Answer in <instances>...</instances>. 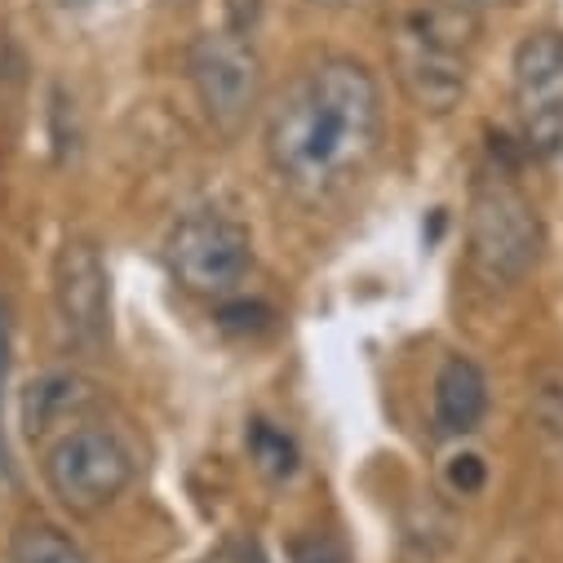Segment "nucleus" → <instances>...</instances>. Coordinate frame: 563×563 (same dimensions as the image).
<instances>
[{"label":"nucleus","mask_w":563,"mask_h":563,"mask_svg":"<svg viewBox=\"0 0 563 563\" xmlns=\"http://www.w3.org/2000/svg\"><path fill=\"white\" fill-rule=\"evenodd\" d=\"M377 76L346 54L307 67L266 115V165L279 187L307 205L351 191L382 152Z\"/></svg>","instance_id":"obj_1"},{"label":"nucleus","mask_w":563,"mask_h":563,"mask_svg":"<svg viewBox=\"0 0 563 563\" xmlns=\"http://www.w3.org/2000/svg\"><path fill=\"white\" fill-rule=\"evenodd\" d=\"M479 32V14L449 5V0H431L427 10H417L399 23L390 58L404 93L431 115H444L462 102L471 85V45Z\"/></svg>","instance_id":"obj_2"},{"label":"nucleus","mask_w":563,"mask_h":563,"mask_svg":"<svg viewBox=\"0 0 563 563\" xmlns=\"http://www.w3.org/2000/svg\"><path fill=\"white\" fill-rule=\"evenodd\" d=\"M545 249L537 205L506 178L484 174L466 209V257L484 289H515L537 271Z\"/></svg>","instance_id":"obj_3"},{"label":"nucleus","mask_w":563,"mask_h":563,"mask_svg":"<svg viewBox=\"0 0 563 563\" xmlns=\"http://www.w3.org/2000/svg\"><path fill=\"white\" fill-rule=\"evenodd\" d=\"M41 475L58 506H67L71 515H98L133 484L137 457L107 421L93 417L45 444Z\"/></svg>","instance_id":"obj_4"},{"label":"nucleus","mask_w":563,"mask_h":563,"mask_svg":"<svg viewBox=\"0 0 563 563\" xmlns=\"http://www.w3.org/2000/svg\"><path fill=\"white\" fill-rule=\"evenodd\" d=\"M165 266L183 294L222 302L240 294V285L253 271V235L231 213L196 209L174 222L165 240Z\"/></svg>","instance_id":"obj_5"},{"label":"nucleus","mask_w":563,"mask_h":563,"mask_svg":"<svg viewBox=\"0 0 563 563\" xmlns=\"http://www.w3.org/2000/svg\"><path fill=\"white\" fill-rule=\"evenodd\" d=\"M187 76L200 98V111L227 137H235L262 102V54L253 45V32L218 27L196 36L187 54Z\"/></svg>","instance_id":"obj_6"},{"label":"nucleus","mask_w":563,"mask_h":563,"mask_svg":"<svg viewBox=\"0 0 563 563\" xmlns=\"http://www.w3.org/2000/svg\"><path fill=\"white\" fill-rule=\"evenodd\" d=\"M510 80H515L523 147L532 156L563 152V32L554 27L528 32L515 45Z\"/></svg>","instance_id":"obj_7"},{"label":"nucleus","mask_w":563,"mask_h":563,"mask_svg":"<svg viewBox=\"0 0 563 563\" xmlns=\"http://www.w3.org/2000/svg\"><path fill=\"white\" fill-rule=\"evenodd\" d=\"M54 311L71 346L102 351L111 342V275L89 240H67L54 257Z\"/></svg>","instance_id":"obj_8"},{"label":"nucleus","mask_w":563,"mask_h":563,"mask_svg":"<svg viewBox=\"0 0 563 563\" xmlns=\"http://www.w3.org/2000/svg\"><path fill=\"white\" fill-rule=\"evenodd\" d=\"M102 412V390L98 382H89L85 373L58 368V373H41L36 382H27L23 390V431L27 440H54L80 421H93Z\"/></svg>","instance_id":"obj_9"},{"label":"nucleus","mask_w":563,"mask_h":563,"mask_svg":"<svg viewBox=\"0 0 563 563\" xmlns=\"http://www.w3.org/2000/svg\"><path fill=\"white\" fill-rule=\"evenodd\" d=\"M488 412V377L475 360L466 355H449L435 373V390H431V417L440 435H471Z\"/></svg>","instance_id":"obj_10"},{"label":"nucleus","mask_w":563,"mask_h":563,"mask_svg":"<svg viewBox=\"0 0 563 563\" xmlns=\"http://www.w3.org/2000/svg\"><path fill=\"white\" fill-rule=\"evenodd\" d=\"M244 444H249L253 466H257L271 484H285V479L298 475V444H294L285 431H279V427H271V421L253 417L249 431H244Z\"/></svg>","instance_id":"obj_11"},{"label":"nucleus","mask_w":563,"mask_h":563,"mask_svg":"<svg viewBox=\"0 0 563 563\" xmlns=\"http://www.w3.org/2000/svg\"><path fill=\"white\" fill-rule=\"evenodd\" d=\"M14 563H89V559L54 523H23L14 537Z\"/></svg>","instance_id":"obj_12"},{"label":"nucleus","mask_w":563,"mask_h":563,"mask_svg":"<svg viewBox=\"0 0 563 563\" xmlns=\"http://www.w3.org/2000/svg\"><path fill=\"white\" fill-rule=\"evenodd\" d=\"M444 479H449V488H453L457 497H475V493L488 484V462H484L479 453L462 449V453H453V457L444 462Z\"/></svg>","instance_id":"obj_13"},{"label":"nucleus","mask_w":563,"mask_h":563,"mask_svg":"<svg viewBox=\"0 0 563 563\" xmlns=\"http://www.w3.org/2000/svg\"><path fill=\"white\" fill-rule=\"evenodd\" d=\"M289 563H355V559L329 532H302L289 541Z\"/></svg>","instance_id":"obj_14"},{"label":"nucleus","mask_w":563,"mask_h":563,"mask_svg":"<svg viewBox=\"0 0 563 563\" xmlns=\"http://www.w3.org/2000/svg\"><path fill=\"white\" fill-rule=\"evenodd\" d=\"M537 421H541V431H559L563 435V382L537 390Z\"/></svg>","instance_id":"obj_15"},{"label":"nucleus","mask_w":563,"mask_h":563,"mask_svg":"<svg viewBox=\"0 0 563 563\" xmlns=\"http://www.w3.org/2000/svg\"><path fill=\"white\" fill-rule=\"evenodd\" d=\"M10 346H14V333H10V307L0 302V390H5V373H10ZM0 462H5V440H0Z\"/></svg>","instance_id":"obj_16"},{"label":"nucleus","mask_w":563,"mask_h":563,"mask_svg":"<svg viewBox=\"0 0 563 563\" xmlns=\"http://www.w3.org/2000/svg\"><path fill=\"white\" fill-rule=\"evenodd\" d=\"M449 5H462V10H471V14H484V10H493V5H510V0H449Z\"/></svg>","instance_id":"obj_17"},{"label":"nucleus","mask_w":563,"mask_h":563,"mask_svg":"<svg viewBox=\"0 0 563 563\" xmlns=\"http://www.w3.org/2000/svg\"><path fill=\"white\" fill-rule=\"evenodd\" d=\"M63 10H89V5H102V0H58Z\"/></svg>","instance_id":"obj_18"},{"label":"nucleus","mask_w":563,"mask_h":563,"mask_svg":"<svg viewBox=\"0 0 563 563\" xmlns=\"http://www.w3.org/2000/svg\"><path fill=\"white\" fill-rule=\"evenodd\" d=\"M205 563H235V559H227V554H218V559H205Z\"/></svg>","instance_id":"obj_19"},{"label":"nucleus","mask_w":563,"mask_h":563,"mask_svg":"<svg viewBox=\"0 0 563 563\" xmlns=\"http://www.w3.org/2000/svg\"><path fill=\"white\" fill-rule=\"evenodd\" d=\"M329 5H342V0H329Z\"/></svg>","instance_id":"obj_20"}]
</instances>
